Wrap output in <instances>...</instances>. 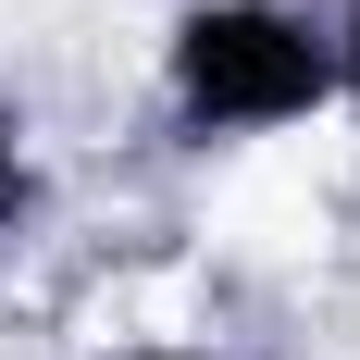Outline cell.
Masks as SVG:
<instances>
[{
    "label": "cell",
    "mask_w": 360,
    "mask_h": 360,
    "mask_svg": "<svg viewBox=\"0 0 360 360\" xmlns=\"http://www.w3.org/2000/svg\"><path fill=\"white\" fill-rule=\"evenodd\" d=\"M149 112L174 149H261L335 112L323 0H174L149 50Z\"/></svg>",
    "instance_id": "cell-1"
},
{
    "label": "cell",
    "mask_w": 360,
    "mask_h": 360,
    "mask_svg": "<svg viewBox=\"0 0 360 360\" xmlns=\"http://www.w3.org/2000/svg\"><path fill=\"white\" fill-rule=\"evenodd\" d=\"M37 224V137H25V112L0 100V249Z\"/></svg>",
    "instance_id": "cell-2"
},
{
    "label": "cell",
    "mask_w": 360,
    "mask_h": 360,
    "mask_svg": "<svg viewBox=\"0 0 360 360\" xmlns=\"http://www.w3.org/2000/svg\"><path fill=\"white\" fill-rule=\"evenodd\" d=\"M323 63H335V112L360 124V0H323Z\"/></svg>",
    "instance_id": "cell-3"
},
{
    "label": "cell",
    "mask_w": 360,
    "mask_h": 360,
    "mask_svg": "<svg viewBox=\"0 0 360 360\" xmlns=\"http://www.w3.org/2000/svg\"><path fill=\"white\" fill-rule=\"evenodd\" d=\"M112 360H236V348H212V335H137V348H112Z\"/></svg>",
    "instance_id": "cell-4"
}]
</instances>
